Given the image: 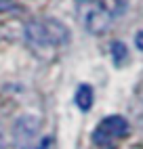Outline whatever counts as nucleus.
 Segmentation results:
<instances>
[{"label":"nucleus","instance_id":"423d86ee","mask_svg":"<svg viewBox=\"0 0 143 149\" xmlns=\"http://www.w3.org/2000/svg\"><path fill=\"white\" fill-rule=\"evenodd\" d=\"M111 59H114V63L120 67L122 63H126L128 59V51H126V44L124 42H111Z\"/></svg>","mask_w":143,"mask_h":149},{"label":"nucleus","instance_id":"6e6552de","mask_svg":"<svg viewBox=\"0 0 143 149\" xmlns=\"http://www.w3.org/2000/svg\"><path fill=\"white\" fill-rule=\"evenodd\" d=\"M135 44H137L139 51H143V32H137V36H135Z\"/></svg>","mask_w":143,"mask_h":149},{"label":"nucleus","instance_id":"7ed1b4c3","mask_svg":"<svg viewBox=\"0 0 143 149\" xmlns=\"http://www.w3.org/2000/svg\"><path fill=\"white\" fill-rule=\"evenodd\" d=\"M13 141L19 149H42L40 122L34 116H21L13 124Z\"/></svg>","mask_w":143,"mask_h":149},{"label":"nucleus","instance_id":"20e7f679","mask_svg":"<svg viewBox=\"0 0 143 149\" xmlns=\"http://www.w3.org/2000/svg\"><path fill=\"white\" fill-rule=\"evenodd\" d=\"M126 134H128V122L122 116H107L95 128L97 143H105V141H111V139H122Z\"/></svg>","mask_w":143,"mask_h":149},{"label":"nucleus","instance_id":"f257e3e1","mask_svg":"<svg viewBox=\"0 0 143 149\" xmlns=\"http://www.w3.org/2000/svg\"><path fill=\"white\" fill-rule=\"evenodd\" d=\"M25 38L32 46H63L69 42V29L53 17L32 19L25 23Z\"/></svg>","mask_w":143,"mask_h":149},{"label":"nucleus","instance_id":"39448f33","mask_svg":"<svg viewBox=\"0 0 143 149\" xmlns=\"http://www.w3.org/2000/svg\"><path fill=\"white\" fill-rule=\"evenodd\" d=\"M74 101L78 105V109H82V111H88L90 107H93V88L88 84H82L78 86V91L74 95Z\"/></svg>","mask_w":143,"mask_h":149},{"label":"nucleus","instance_id":"f03ea898","mask_svg":"<svg viewBox=\"0 0 143 149\" xmlns=\"http://www.w3.org/2000/svg\"><path fill=\"white\" fill-rule=\"evenodd\" d=\"M76 15L88 34L99 36L111 23V13L101 0H76Z\"/></svg>","mask_w":143,"mask_h":149},{"label":"nucleus","instance_id":"0eeeda50","mask_svg":"<svg viewBox=\"0 0 143 149\" xmlns=\"http://www.w3.org/2000/svg\"><path fill=\"white\" fill-rule=\"evenodd\" d=\"M21 11V6L15 4L13 0H0V13H17Z\"/></svg>","mask_w":143,"mask_h":149}]
</instances>
